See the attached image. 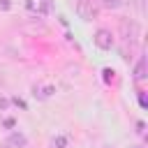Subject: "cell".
I'll return each mask as SVG.
<instances>
[{"instance_id":"cell-3","label":"cell","mask_w":148,"mask_h":148,"mask_svg":"<svg viewBox=\"0 0 148 148\" xmlns=\"http://www.w3.org/2000/svg\"><path fill=\"white\" fill-rule=\"evenodd\" d=\"M134 76H136V81H141L146 74H143V60H139L136 62V67H134Z\"/></svg>"},{"instance_id":"cell-2","label":"cell","mask_w":148,"mask_h":148,"mask_svg":"<svg viewBox=\"0 0 148 148\" xmlns=\"http://www.w3.org/2000/svg\"><path fill=\"white\" fill-rule=\"evenodd\" d=\"M111 35L106 32V30H97V35H95V44L99 46V49H111Z\"/></svg>"},{"instance_id":"cell-4","label":"cell","mask_w":148,"mask_h":148,"mask_svg":"<svg viewBox=\"0 0 148 148\" xmlns=\"http://www.w3.org/2000/svg\"><path fill=\"white\" fill-rule=\"evenodd\" d=\"M102 2H104L106 7H118V5L123 2V0H102Z\"/></svg>"},{"instance_id":"cell-1","label":"cell","mask_w":148,"mask_h":148,"mask_svg":"<svg viewBox=\"0 0 148 148\" xmlns=\"http://www.w3.org/2000/svg\"><path fill=\"white\" fill-rule=\"evenodd\" d=\"M76 12H79V16L86 18V21H90V18L97 14V9L92 7V0H79V2H76Z\"/></svg>"}]
</instances>
